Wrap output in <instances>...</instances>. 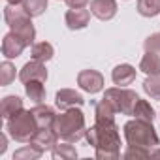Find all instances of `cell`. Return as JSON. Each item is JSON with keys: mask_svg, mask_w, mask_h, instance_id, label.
<instances>
[{"mask_svg": "<svg viewBox=\"0 0 160 160\" xmlns=\"http://www.w3.org/2000/svg\"><path fill=\"white\" fill-rule=\"evenodd\" d=\"M117 111L108 100H100L94 106V124L87 128V141L94 147L96 158L117 160L121 156V134L115 122Z\"/></svg>", "mask_w": 160, "mask_h": 160, "instance_id": "cell-1", "label": "cell"}, {"mask_svg": "<svg viewBox=\"0 0 160 160\" xmlns=\"http://www.w3.org/2000/svg\"><path fill=\"white\" fill-rule=\"evenodd\" d=\"M53 128L58 134V138L68 143H77L81 138L87 136L85 115L79 108H70V109H64L62 113H58Z\"/></svg>", "mask_w": 160, "mask_h": 160, "instance_id": "cell-2", "label": "cell"}, {"mask_svg": "<svg viewBox=\"0 0 160 160\" xmlns=\"http://www.w3.org/2000/svg\"><path fill=\"white\" fill-rule=\"evenodd\" d=\"M124 139L130 147H143V149H154L160 145V138L156 134V128L152 126V122L149 121H141V119H132L128 121L124 126Z\"/></svg>", "mask_w": 160, "mask_h": 160, "instance_id": "cell-3", "label": "cell"}, {"mask_svg": "<svg viewBox=\"0 0 160 160\" xmlns=\"http://www.w3.org/2000/svg\"><path fill=\"white\" fill-rule=\"evenodd\" d=\"M6 128L8 134L12 136V139L19 141V143H28L30 138L34 136V132L40 128L36 122V117L32 113V109H21L15 115H12L10 119H6Z\"/></svg>", "mask_w": 160, "mask_h": 160, "instance_id": "cell-4", "label": "cell"}, {"mask_svg": "<svg viewBox=\"0 0 160 160\" xmlns=\"http://www.w3.org/2000/svg\"><path fill=\"white\" fill-rule=\"evenodd\" d=\"M4 19H6V23H8V27H10L15 34H19L28 45L34 43L36 28H34V25H32V21H30L32 17L25 12L23 6L8 4V6L4 8Z\"/></svg>", "mask_w": 160, "mask_h": 160, "instance_id": "cell-5", "label": "cell"}, {"mask_svg": "<svg viewBox=\"0 0 160 160\" xmlns=\"http://www.w3.org/2000/svg\"><path fill=\"white\" fill-rule=\"evenodd\" d=\"M104 100H108L117 113H121V115H132L134 108H136V102L139 100V96L134 91L126 89V87H111V89L106 91Z\"/></svg>", "mask_w": 160, "mask_h": 160, "instance_id": "cell-6", "label": "cell"}, {"mask_svg": "<svg viewBox=\"0 0 160 160\" xmlns=\"http://www.w3.org/2000/svg\"><path fill=\"white\" fill-rule=\"evenodd\" d=\"M77 85L85 92L96 94L104 89V75L98 70H81L77 73Z\"/></svg>", "mask_w": 160, "mask_h": 160, "instance_id": "cell-7", "label": "cell"}, {"mask_svg": "<svg viewBox=\"0 0 160 160\" xmlns=\"http://www.w3.org/2000/svg\"><path fill=\"white\" fill-rule=\"evenodd\" d=\"M58 134L55 132V128H38L36 132H34V136L30 138V145L32 147H36V149H40L42 152H45V151H51L57 143H58Z\"/></svg>", "mask_w": 160, "mask_h": 160, "instance_id": "cell-8", "label": "cell"}, {"mask_svg": "<svg viewBox=\"0 0 160 160\" xmlns=\"http://www.w3.org/2000/svg\"><path fill=\"white\" fill-rule=\"evenodd\" d=\"M27 47H28V43L19 34H15L13 30H10L4 36V40H2V55L6 58H17V57H21Z\"/></svg>", "mask_w": 160, "mask_h": 160, "instance_id": "cell-9", "label": "cell"}, {"mask_svg": "<svg viewBox=\"0 0 160 160\" xmlns=\"http://www.w3.org/2000/svg\"><path fill=\"white\" fill-rule=\"evenodd\" d=\"M55 104L58 109H70V108H81L85 104V98L81 92H77L73 89H60L55 94Z\"/></svg>", "mask_w": 160, "mask_h": 160, "instance_id": "cell-10", "label": "cell"}, {"mask_svg": "<svg viewBox=\"0 0 160 160\" xmlns=\"http://www.w3.org/2000/svg\"><path fill=\"white\" fill-rule=\"evenodd\" d=\"M19 79L23 83H27V81H32V79H40V81H47V68H45V64L43 62H40V60H30V62H27L21 70H19Z\"/></svg>", "mask_w": 160, "mask_h": 160, "instance_id": "cell-11", "label": "cell"}, {"mask_svg": "<svg viewBox=\"0 0 160 160\" xmlns=\"http://www.w3.org/2000/svg\"><path fill=\"white\" fill-rule=\"evenodd\" d=\"M117 2L115 0H91V13L100 21H111L117 15Z\"/></svg>", "mask_w": 160, "mask_h": 160, "instance_id": "cell-12", "label": "cell"}, {"mask_svg": "<svg viewBox=\"0 0 160 160\" xmlns=\"http://www.w3.org/2000/svg\"><path fill=\"white\" fill-rule=\"evenodd\" d=\"M64 21H66V27L70 30H81L89 25L91 21V12L85 10V8H70L64 15Z\"/></svg>", "mask_w": 160, "mask_h": 160, "instance_id": "cell-13", "label": "cell"}, {"mask_svg": "<svg viewBox=\"0 0 160 160\" xmlns=\"http://www.w3.org/2000/svg\"><path fill=\"white\" fill-rule=\"evenodd\" d=\"M111 79L117 87H126L132 85L134 79H136V68L132 64H119L113 68L111 72Z\"/></svg>", "mask_w": 160, "mask_h": 160, "instance_id": "cell-14", "label": "cell"}, {"mask_svg": "<svg viewBox=\"0 0 160 160\" xmlns=\"http://www.w3.org/2000/svg\"><path fill=\"white\" fill-rule=\"evenodd\" d=\"M32 113H34L36 122H38L40 128H53L57 113H55V109L51 106H47V104H36L32 108Z\"/></svg>", "mask_w": 160, "mask_h": 160, "instance_id": "cell-15", "label": "cell"}, {"mask_svg": "<svg viewBox=\"0 0 160 160\" xmlns=\"http://www.w3.org/2000/svg\"><path fill=\"white\" fill-rule=\"evenodd\" d=\"M21 109H23V98L21 96L10 94V96L2 98V104H0V115H2V119H10L12 115H15Z\"/></svg>", "mask_w": 160, "mask_h": 160, "instance_id": "cell-16", "label": "cell"}, {"mask_svg": "<svg viewBox=\"0 0 160 160\" xmlns=\"http://www.w3.org/2000/svg\"><path fill=\"white\" fill-rule=\"evenodd\" d=\"M139 70L145 75H160V55L145 51V55L139 62Z\"/></svg>", "mask_w": 160, "mask_h": 160, "instance_id": "cell-17", "label": "cell"}, {"mask_svg": "<svg viewBox=\"0 0 160 160\" xmlns=\"http://www.w3.org/2000/svg\"><path fill=\"white\" fill-rule=\"evenodd\" d=\"M25 92L34 104H43L45 102V87H43V81H40V79L27 81L25 83Z\"/></svg>", "mask_w": 160, "mask_h": 160, "instance_id": "cell-18", "label": "cell"}, {"mask_svg": "<svg viewBox=\"0 0 160 160\" xmlns=\"http://www.w3.org/2000/svg\"><path fill=\"white\" fill-rule=\"evenodd\" d=\"M53 55H55V47H53L49 42H38V43H34L32 49H30V57H32L34 60H40V62L51 60Z\"/></svg>", "mask_w": 160, "mask_h": 160, "instance_id": "cell-19", "label": "cell"}, {"mask_svg": "<svg viewBox=\"0 0 160 160\" xmlns=\"http://www.w3.org/2000/svg\"><path fill=\"white\" fill-rule=\"evenodd\" d=\"M51 156L55 160H75L77 158V151H75L73 145H70L68 141H64V143H57L51 149Z\"/></svg>", "mask_w": 160, "mask_h": 160, "instance_id": "cell-20", "label": "cell"}, {"mask_svg": "<svg viewBox=\"0 0 160 160\" xmlns=\"http://www.w3.org/2000/svg\"><path fill=\"white\" fill-rule=\"evenodd\" d=\"M132 117H136V119H141V121H149V122H152L154 121V109H152V106L147 102V100H138L136 102V108H134V113H132Z\"/></svg>", "mask_w": 160, "mask_h": 160, "instance_id": "cell-21", "label": "cell"}, {"mask_svg": "<svg viewBox=\"0 0 160 160\" xmlns=\"http://www.w3.org/2000/svg\"><path fill=\"white\" fill-rule=\"evenodd\" d=\"M138 13L143 17H154L160 13V0H138Z\"/></svg>", "mask_w": 160, "mask_h": 160, "instance_id": "cell-22", "label": "cell"}, {"mask_svg": "<svg viewBox=\"0 0 160 160\" xmlns=\"http://www.w3.org/2000/svg\"><path fill=\"white\" fill-rule=\"evenodd\" d=\"M143 91L152 100H160V75H147L143 81Z\"/></svg>", "mask_w": 160, "mask_h": 160, "instance_id": "cell-23", "label": "cell"}, {"mask_svg": "<svg viewBox=\"0 0 160 160\" xmlns=\"http://www.w3.org/2000/svg\"><path fill=\"white\" fill-rule=\"evenodd\" d=\"M21 6L25 8V12L30 17H40L47 10V0H23Z\"/></svg>", "mask_w": 160, "mask_h": 160, "instance_id": "cell-24", "label": "cell"}, {"mask_svg": "<svg viewBox=\"0 0 160 160\" xmlns=\"http://www.w3.org/2000/svg\"><path fill=\"white\" fill-rule=\"evenodd\" d=\"M13 79H15V66L10 60L2 62V64H0V83H2V87L12 85Z\"/></svg>", "mask_w": 160, "mask_h": 160, "instance_id": "cell-25", "label": "cell"}, {"mask_svg": "<svg viewBox=\"0 0 160 160\" xmlns=\"http://www.w3.org/2000/svg\"><path fill=\"white\" fill-rule=\"evenodd\" d=\"M43 152L40 151V149H36V147H32L30 143L27 145V147H23V149H19V151H15L13 152V160H36V158H40Z\"/></svg>", "mask_w": 160, "mask_h": 160, "instance_id": "cell-26", "label": "cell"}, {"mask_svg": "<svg viewBox=\"0 0 160 160\" xmlns=\"http://www.w3.org/2000/svg\"><path fill=\"white\" fill-rule=\"evenodd\" d=\"M122 158L126 160H134V158H151V151L149 149H143V147H130L124 151Z\"/></svg>", "mask_w": 160, "mask_h": 160, "instance_id": "cell-27", "label": "cell"}, {"mask_svg": "<svg viewBox=\"0 0 160 160\" xmlns=\"http://www.w3.org/2000/svg\"><path fill=\"white\" fill-rule=\"evenodd\" d=\"M143 49L151 51V53H158L160 55V32L151 34L145 42H143Z\"/></svg>", "mask_w": 160, "mask_h": 160, "instance_id": "cell-28", "label": "cell"}, {"mask_svg": "<svg viewBox=\"0 0 160 160\" xmlns=\"http://www.w3.org/2000/svg\"><path fill=\"white\" fill-rule=\"evenodd\" d=\"M66 4H68V8H85L87 4H89V0H66Z\"/></svg>", "mask_w": 160, "mask_h": 160, "instance_id": "cell-29", "label": "cell"}, {"mask_svg": "<svg viewBox=\"0 0 160 160\" xmlns=\"http://www.w3.org/2000/svg\"><path fill=\"white\" fill-rule=\"evenodd\" d=\"M8 143V138H6V134H2V136H0V154H4L6 152V145Z\"/></svg>", "mask_w": 160, "mask_h": 160, "instance_id": "cell-30", "label": "cell"}, {"mask_svg": "<svg viewBox=\"0 0 160 160\" xmlns=\"http://www.w3.org/2000/svg\"><path fill=\"white\" fill-rule=\"evenodd\" d=\"M151 158H160V145L151 149Z\"/></svg>", "mask_w": 160, "mask_h": 160, "instance_id": "cell-31", "label": "cell"}, {"mask_svg": "<svg viewBox=\"0 0 160 160\" xmlns=\"http://www.w3.org/2000/svg\"><path fill=\"white\" fill-rule=\"evenodd\" d=\"M8 4H17L19 6V4H23V0H8Z\"/></svg>", "mask_w": 160, "mask_h": 160, "instance_id": "cell-32", "label": "cell"}]
</instances>
